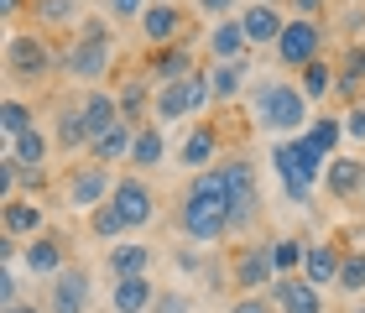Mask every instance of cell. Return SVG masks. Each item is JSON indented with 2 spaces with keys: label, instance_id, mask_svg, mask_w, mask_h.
I'll return each mask as SVG.
<instances>
[{
  "label": "cell",
  "instance_id": "obj_13",
  "mask_svg": "<svg viewBox=\"0 0 365 313\" xmlns=\"http://www.w3.org/2000/svg\"><path fill=\"white\" fill-rule=\"evenodd\" d=\"M267 292H272L277 313H324V287H313L303 272L297 277H277Z\"/></svg>",
  "mask_w": 365,
  "mask_h": 313
},
{
  "label": "cell",
  "instance_id": "obj_52",
  "mask_svg": "<svg viewBox=\"0 0 365 313\" xmlns=\"http://www.w3.org/2000/svg\"><path fill=\"white\" fill-rule=\"evenodd\" d=\"M152 6H157V0H152Z\"/></svg>",
  "mask_w": 365,
  "mask_h": 313
},
{
  "label": "cell",
  "instance_id": "obj_39",
  "mask_svg": "<svg viewBox=\"0 0 365 313\" xmlns=\"http://www.w3.org/2000/svg\"><path fill=\"white\" fill-rule=\"evenodd\" d=\"M188 100H193V115H204L209 105H220V100H214V78H209V68H193V73H188Z\"/></svg>",
  "mask_w": 365,
  "mask_h": 313
},
{
  "label": "cell",
  "instance_id": "obj_41",
  "mask_svg": "<svg viewBox=\"0 0 365 313\" xmlns=\"http://www.w3.org/2000/svg\"><path fill=\"white\" fill-rule=\"evenodd\" d=\"M225 313H277V303H272V292H240Z\"/></svg>",
  "mask_w": 365,
  "mask_h": 313
},
{
  "label": "cell",
  "instance_id": "obj_45",
  "mask_svg": "<svg viewBox=\"0 0 365 313\" xmlns=\"http://www.w3.org/2000/svg\"><path fill=\"white\" fill-rule=\"evenodd\" d=\"M198 16H214V21H225V16H240V0H193Z\"/></svg>",
  "mask_w": 365,
  "mask_h": 313
},
{
  "label": "cell",
  "instance_id": "obj_40",
  "mask_svg": "<svg viewBox=\"0 0 365 313\" xmlns=\"http://www.w3.org/2000/svg\"><path fill=\"white\" fill-rule=\"evenodd\" d=\"M0 303H21V261H0Z\"/></svg>",
  "mask_w": 365,
  "mask_h": 313
},
{
  "label": "cell",
  "instance_id": "obj_46",
  "mask_svg": "<svg viewBox=\"0 0 365 313\" xmlns=\"http://www.w3.org/2000/svg\"><path fill=\"white\" fill-rule=\"evenodd\" d=\"M287 6H292V16H313V21H319L329 11V0H287Z\"/></svg>",
  "mask_w": 365,
  "mask_h": 313
},
{
  "label": "cell",
  "instance_id": "obj_15",
  "mask_svg": "<svg viewBox=\"0 0 365 313\" xmlns=\"http://www.w3.org/2000/svg\"><path fill=\"white\" fill-rule=\"evenodd\" d=\"M0 230H6V240L47 235V209L37 199H6V204H0Z\"/></svg>",
  "mask_w": 365,
  "mask_h": 313
},
{
  "label": "cell",
  "instance_id": "obj_4",
  "mask_svg": "<svg viewBox=\"0 0 365 313\" xmlns=\"http://www.w3.org/2000/svg\"><path fill=\"white\" fill-rule=\"evenodd\" d=\"M251 120L261 130H272V136H303V130L313 125V105L308 94L287 84V78H272V84H256L251 89Z\"/></svg>",
  "mask_w": 365,
  "mask_h": 313
},
{
  "label": "cell",
  "instance_id": "obj_19",
  "mask_svg": "<svg viewBox=\"0 0 365 313\" xmlns=\"http://www.w3.org/2000/svg\"><path fill=\"white\" fill-rule=\"evenodd\" d=\"M324 193L329 199H355V193H365V157H329Z\"/></svg>",
  "mask_w": 365,
  "mask_h": 313
},
{
  "label": "cell",
  "instance_id": "obj_27",
  "mask_svg": "<svg viewBox=\"0 0 365 313\" xmlns=\"http://www.w3.org/2000/svg\"><path fill=\"white\" fill-rule=\"evenodd\" d=\"M136 130H141V125H130V120L110 125L105 136H94V146H89V162H105V168H115V162H130V146H136Z\"/></svg>",
  "mask_w": 365,
  "mask_h": 313
},
{
  "label": "cell",
  "instance_id": "obj_14",
  "mask_svg": "<svg viewBox=\"0 0 365 313\" xmlns=\"http://www.w3.org/2000/svg\"><path fill=\"white\" fill-rule=\"evenodd\" d=\"M240 26L251 37V47H277V37L287 31V16H282V6H267V0H245Z\"/></svg>",
  "mask_w": 365,
  "mask_h": 313
},
{
  "label": "cell",
  "instance_id": "obj_49",
  "mask_svg": "<svg viewBox=\"0 0 365 313\" xmlns=\"http://www.w3.org/2000/svg\"><path fill=\"white\" fill-rule=\"evenodd\" d=\"M350 313H365V303H360V308H350Z\"/></svg>",
  "mask_w": 365,
  "mask_h": 313
},
{
  "label": "cell",
  "instance_id": "obj_22",
  "mask_svg": "<svg viewBox=\"0 0 365 313\" xmlns=\"http://www.w3.org/2000/svg\"><path fill=\"white\" fill-rule=\"evenodd\" d=\"M193 68H198V63H193V47H188V42H173V47H152V63H146L152 84H173V78H188Z\"/></svg>",
  "mask_w": 365,
  "mask_h": 313
},
{
  "label": "cell",
  "instance_id": "obj_10",
  "mask_svg": "<svg viewBox=\"0 0 365 313\" xmlns=\"http://www.w3.org/2000/svg\"><path fill=\"white\" fill-rule=\"evenodd\" d=\"M94 282L84 267H63L53 282H47V313H89Z\"/></svg>",
  "mask_w": 365,
  "mask_h": 313
},
{
  "label": "cell",
  "instance_id": "obj_2",
  "mask_svg": "<svg viewBox=\"0 0 365 313\" xmlns=\"http://www.w3.org/2000/svg\"><path fill=\"white\" fill-rule=\"evenodd\" d=\"M324 168H329V152L308 136V130L303 136H282L272 146V173H277V183H282L292 209L313 204V188H324Z\"/></svg>",
  "mask_w": 365,
  "mask_h": 313
},
{
  "label": "cell",
  "instance_id": "obj_3",
  "mask_svg": "<svg viewBox=\"0 0 365 313\" xmlns=\"http://www.w3.org/2000/svg\"><path fill=\"white\" fill-rule=\"evenodd\" d=\"M115 58H120V42H115V31L105 16H89V21L73 26V42L58 53V68L73 78V84H105V73L115 68Z\"/></svg>",
  "mask_w": 365,
  "mask_h": 313
},
{
  "label": "cell",
  "instance_id": "obj_8",
  "mask_svg": "<svg viewBox=\"0 0 365 313\" xmlns=\"http://www.w3.org/2000/svg\"><path fill=\"white\" fill-rule=\"evenodd\" d=\"M230 282L240 292H267L277 282V261H272V240H245L235 261H230Z\"/></svg>",
  "mask_w": 365,
  "mask_h": 313
},
{
  "label": "cell",
  "instance_id": "obj_7",
  "mask_svg": "<svg viewBox=\"0 0 365 313\" xmlns=\"http://www.w3.org/2000/svg\"><path fill=\"white\" fill-rule=\"evenodd\" d=\"M277 63L282 68H308L313 58H324V21L313 16H287V31L277 37Z\"/></svg>",
  "mask_w": 365,
  "mask_h": 313
},
{
  "label": "cell",
  "instance_id": "obj_38",
  "mask_svg": "<svg viewBox=\"0 0 365 313\" xmlns=\"http://www.w3.org/2000/svg\"><path fill=\"white\" fill-rule=\"evenodd\" d=\"M89 230H94L99 240H120V235H130V230H125V220H120V209H115V204H99V209L89 214Z\"/></svg>",
  "mask_w": 365,
  "mask_h": 313
},
{
  "label": "cell",
  "instance_id": "obj_50",
  "mask_svg": "<svg viewBox=\"0 0 365 313\" xmlns=\"http://www.w3.org/2000/svg\"><path fill=\"white\" fill-rule=\"evenodd\" d=\"M267 6H282V0H267Z\"/></svg>",
  "mask_w": 365,
  "mask_h": 313
},
{
  "label": "cell",
  "instance_id": "obj_9",
  "mask_svg": "<svg viewBox=\"0 0 365 313\" xmlns=\"http://www.w3.org/2000/svg\"><path fill=\"white\" fill-rule=\"evenodd\" d=\"M141 42L146 47H173V42H188V16H182L173 0H157V6L141 11Z\"/></svg>",
  "mask_w": 365,
  "mask_h": 313
},
{
  "label": "cell",
  "instance_id": "obj_29",
  "mask_svg": "<svg viewBox=\"0 0 365 313\" xmlns=\"http://www.w3.org/2000/svg\"><path fill=\"white\" fill-rule=\"evenodd\" d=\"M31 16L42 31H68L84 21V0H31Z\"/></svg>",
  "mask_w": 365,
  "mask_h": 313
},
{
  "label": "cell",
  "instance_id": "obj_48",
  "mask_svg": "<svg viewBox=\"0 0 365 313\" xmlns=\"http://www.w3.org/2000/svg\"><path fill=\"white\" fill-rule=\"evenodd\" d=\"M0 313H42L37 303H11V308H0Z\"/></svg>",
  "mask_w": 365,
  "mask_h": 313
},
{
  "label": "cell",
  "instance_id": "obj_51",
  "mask_svg": "<svg viewBox=\"0 0 365 313\" xmlns=\"http://www.w3.org/2000/svg\"><path fill=\"white\" fill-rule=\"evenodd\" d=\"M350 6H360V0H350Z\"/></svg>",
  "mask_w": 365,
  "mask_h": 313
},
{
  "label": "cell",
  "instance_id": "obj_34",
  "mask_svg": "<svg viewBox=\"0 0 365 313\" xmlns=\"http://www.w3.org/2000/svg\"><path fill=\"white\" fill-rule=\"evenodd\" d=\"M303 256H308V240H297V235H272L277 277H297V272H303Z\"/></svg>",
  "mask_w": 365,
  "mask_h": 313
},
{
  "label": "cell",
  "instance_id": "obj_42",
  "mask_svg": "<svg viewBox=\"0 0 365 313\" xmlns=\"http://www.w3.org/2000/svg\"><path fill=\"white\" fill-rule=\"evenodd\" d=\"M146 6H152V0H105V16L110 21H141Z\"/></svg>",
  "mask_w": 365,
  "mask_h": 313
},
{
  "label": "cell",
  "instance_id": "obj_20",
  "mask_svg": "<svg viewBox=\"0 0 365 313\" xmlns=\"http://www.w3.org/2000/svg\"><path fill=\"white\" fill-rule=\"evenodd\" d=\"M105 267H110V277H152L157 251L141 245V240H115L110 256H105Z\"/></svg>",
  "mask_w": 365,
  "mask_h": 313
},
{
  "label": "cell",
  "instance_id": "obj_1",
  "mask_svg": "<svg viewBox=\"0 0 365 313\" xmlns=\"http://www.w3.org/2000/svg\"><path fill=\"white\" fill-rule=\"evenodd\" d=\"M178 225L193 245H220L230 235V183L220 168L193 173V183L178 204Z\"/></svg>",
  "mask_w": 365,
  "mask_h": 313
},
{
  "label": "cell",
  "instance_id": "obj_36",
  "mask_svg": "<svg viewBox=\"0 0 365 313\" xmlns=\"http://www.w3.org/2000/svg\"><path fill=\"white\" fill-rule=\"evenodd\" d=\"M334 287L350 292V298H360V292H365V245L344 251V261H339V282H334Z\"/></svg>",
  "mask_w": 365,
  "mask_h": 313
},
{
  "label": "cell",
  "instance_id": "obj_47",
  "mask_svg": "<svg viewBox=\"0 0 365 313\" xmlns=\"http://www.w3.org/2000/svg\"><path fill=\"white\" fill-rule=\"evenodd\" d=\"M21 6H26V0H0V16H6V21H16V16H21Z\"/></svg>",
  "mask_w": 365,
  "mask_h": 313
},
{
  "label": "cell",
  "instance_id": "obj_25",
  "mask_svg": "<svg viewBox=\"0 0 365 313\" xmlns=\"http://www.w3.org/2000/svg\"><path fill=\"white\" fill-rule=\"evenodd\" d=\"M193 115V100H188V78H173V84H157L152 94V120L157 125H178Z\"/></svg>",
  "mask_w": 365,
  "mask_h": 313
},
{
  "label": "cell",
  "instance_id": "obj_12",
  "mask_svg": "<svg viewBox=\"0 0 365 313\" xmlns=\"http://www.w3.org/2000/svg\"><path fill=\"white\" fill-rule=\"evenodd\" d=\"M63 267H68V251H63L58 235H31V240H21V272H26V277L53 282Z\"/></svg>",
  "mask_w": 365,
  "mask_h": 313
},
{
  "label": "cell",
  "instance_id": "obj_11",
  "mask_svg": "<svg viewBox=\"0 0 365 313\" xmlns=\"http://www.w3.org/2000/svg\"><path fill=\"white\" fill-rule=\"evenodd\" d=\"M110 204L120 209V220H125V230H146L157 220V193L141 183V178H120L115 183V193H110Z\"/></svg>",
  "mask_w": 365,
  "mask_h": 313
},
{
  "label": "cell",
  "instance_id": "obj_24",
  "mask_svg": "<svg viewBox=\"0 0 365 313\" xmlns=\"http://www.w3.org/2000/svg\"><path fill=\"white\" fill-rule=\"evenodd\" d=\"M0 152H11L26 173H47V162H53V136H47L42 125H31V130H21L11 146H0Z\"/></svg>",
  "mask_w": 365,
  "mask_h": 313
},
{
  "label": "cell",
  "instance_id": "obj_44",
  "mask_svg": "<svg viewBox=\"0 0 365 313\" xmlns=\"http://www.w3.org/2000/svg\"><path fill=\"white\" fill-rule=\"evenodd\" d=\"M344 136H350L355 146H365V100H355L350 110H344Z\"/></svg>",
  "mask_w": 365,
  "mask_h": 313
},
{
  "label": "cell",
  "instance_id": "obj_30",
  "mask_svg": "<svg viewBox=\"0 0 365 313\" xmlns=\"http://www.w3.org/2000/svg\"><path fill=\"white\" fill-rule=\"evenodd\" d=\"M162 157H168V125L146 120V125L136 130V146H130V162H136V168H162Z\"/></svg>",
  "mask_w": 365,
  "mask_h": 313
},
{
  "label": "cell",
  "instance_id": "obj_5",
  "mask_svg": "<svg viewBox=\"0 0 365 313\" xmlns=\"http://www.w3.org/2000/svg\"><path fill=\"white\" fill-rule=\"evenodd\" d=\"M58 68V53L47 47L42 31H11L6 37V73L11 84H42Z\"/></svg>",
  "mask_w": 365,
  "mask_h": 313
},
{
  "label": "cell",
  "instance_id": "obj_35",
  "mask_svg": "<svg viewBox=\"0 0 365 313\" xmlns=\"http://www.w3.org/2000/svg\"><path fill=\"white\" fill-rule=\"evenodd\" d=\"M58 146L63 152H78V146L89 152V125H84V115H78V105L58 110Z\"/></svg>",
  "mask_w": 365,
  "mask_h": 313
},
{
  "label": "cell",
  "instance_id": "obj_17",
  "mask_svg": "<svg viewBox=\"0 0 365 313\" xmlns=\"http://www.w3.org/2000/svg\"><path fill=\"white\" fill-rule=\"evenodd\" d=\"M178 168H188V173H209V168H220V130L214 125H193L188 136H182L178 146Z\"/></svg>",
  "mask_w": 365,
  "mask_h": 313
},
{
  "label": "cell",
  "instance_id": "obj_6",
  "mask_svg": "<svg viewBox=\"0 0 365 313\" xmlns=\"http://www.w3.org/2000/svg\"><path fill=\"white\" fill-rule=\"evenodd\" d=\"M115 183H120V178H115L105 162H84V168H73L63 178V199H68L73 214H94L99 204H110Z\"/></svg>",
  "mask_w": 365,
  "mask_h": 313
},
{
  "label": "cell",
  "instance_id": "obj_21",
  "mask_svg": "<svg viewBox=\"0 0 365 313\" xmlns=\"http://www.w3.org/2000/svg\"><path fill=\"white\" fill-rule=\"evenodd\" d=\"M152 303H157L152 277H115L110 282V308L115 313H152Z\"/></svg>",
  "mask_w": 365,
  "mask_h": 313
},
{
  "label": "cell",
  "instance_id": "obj_26",
  "mask_svg": "<svg viewBox=\"0 0 365 313\" xmlns=\"http://www.w3.org/2000/svg\"><path fill=\"white\" fill-rule=\"evenodd\" d=\"M339 261L344 251L334 240H308V256H303V277L313 287H329V282H339Z\"/></svg>",
  "mask_w": 365,
  "mask_h": 313
},
{
  "label": "cell",
  "instance_id": "obj_18",
  "mask_svg": "<svg viewBox=\"0 0 365 313\" xmlns=\"http://www.w3.org/2000/svg\"><path fill=\"white\" fill-rule=\"evenodd\" d=\"M78 115H84V125H89V146H94V136H105L110 125L125 120V115H120V100H115V89H105V84H94L84 100H78Z\"/></svg>",
  "mask_w": 365,
  "mask_h": 313
},
{
  "label": "cell",
  "instance_id": "obj_37",
  "mask_svg": "<svg viewBox=\"0 0 365 313\" xmlns=\"http://www.w3.org/2000/svg\"><path fill=\"white\" fill-rule=\"evenodd\" d=\"M308 136L319 141V146H324L329 157H339V141H344V115H313Z\"/></svg>",
  "mask_w": 365,
  "mask_h": 313
},
{
  "label": "cell",
  "instance_id": "obj_43",
  "mask_svg": "<svg viewBox=\"0 0 365 313\" xmlns=\"http://www.w3.org/2000/svg\"><path fill=\"white\" fill-rule=\"evenodd\" d=\"M152 313H193V298H188V292H178V287H168V292H157Z\"/></svg>",
  "mask_w": 365,
  "mask_h": 313
},
{
  "label": "cell",
  "instance_id": "obj_33",
  "mask_svg": "<svg viewBox=\"0 0 365 313\" xmlns=\"http://www.w3.org/2000/svg\"><path fill=\"white\" fill-rule=\"evenodd\" d=\"M37 125V110H31L21 94H11L6 105H0V146H11L16 136H21V130H31Z\"/></svg>",
  "mask_w": 365,
  "mask_h": 313
},
{
  "label": "cell",
  "instance_id": "obj_31",
  "mask_svg": "<svg viewBox=\"0 0 365 313\" xmlns=\"http://www.w3.org/2000/svg\"><path fill=\"white\" fill-rule=\"evenodd\" d=\"M334 84H339V68H329L324 58H313L308 68H297V89L308 94V105H324L329 94H334Z\"/></svg>",
  "mask_w": 365,
  "mask_h": 313
},
{
  "label": "cell",
  "instance_id": "obj_28",
  "mask_svg": "<svg viewBox=\"0 0 365 313\" xmlns=\"http://www.w3.org/2000/svg\"><path fill=\"white\" fill-rule=\"evenodd\" d=\"M152 94H157V84L152 78H141V73H130L120 89H115V100H120V115L130 125H146L152 120Z\"/></svg>",
  "mask_w": 365,
  "mask_h": 313
},
{
  "label": "cell",
  "instance_id": "obj_16",
  "mask_svg": "<svg viewBox=\"0 0 365 313\" xmlns=\"http://www.w3.org/2000/svg\"><path fill=\"white\" fill-rule=\"evenodd\" d=\"M204 53L209 63H230V58H251V37H245L240 16H225V21H214L204 31Z\"/></svg>",
  "mask_w": 365,
  "mask_h": 313
},
{
  "label": "cell",
  "instance_id": "obj_32",
  "mask_svg": "<svg viewBox=\"0 0 365 313\" xmlns=\"http://www.w3.org/2000/svg\"><path fill=\"white\" fill-rule=\"evenodd\" d=\"M360 89H365V42H350V47H344V58H339L334 94H339V100H355Z\"/></svg>",
  "mask_w": 365,
  "mask_h": 313
},
{
  "label": "cell",
  "instance_id": "obj_23",
  "mask_svg": "<svg viewBox=\"0 0 365 313\" xmlns=\"http://www.w3.org/2000/svg\"><path fill=\"white\" fill-rule=\"evenodd\" d=\"M251 58H230V63H209V78H214V100L220 105H235L245 84H251Z\"/></svg>",
  "mask_w": 365,
  "mask_h": 313
}]
</instances>
